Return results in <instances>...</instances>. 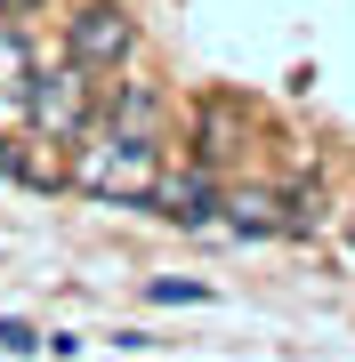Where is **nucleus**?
<instances>
[{
  "mask_svg": "<svg viewBox=\"0 0 355 362\" xmlns=\"http://www.w3.org/2000/svg\"><path fill=\"white\" fill-rule=\"evenodd\" d=\"M73 185H81L89 202H154V185H162V137H154V129H121V121H106V129L81 145Z\"/></svg>",
  "mask_w": 355,
  "mask_h": 362,
  "instance_id": "obj_1",
  "label": "nucleus"
},
{
  "mask_svg": "<svg viewBox=\"0 0 355 362\" xmlns=\"http://www.w3.org/2000/svg\"><path fill=\"white\" fill-rule=\"evenodd\" d=\"M25 113H33V129L49 137V145H81L97 129V113H106V105H97V73L89 65H49V73H33V89H25Z\"/></svg>",
  "mask_w": 355,
  "mask_h": 362,
  "instance_id": "obj_2",
  "label": "nucleus"
},
{
  "mask_svg": "<svg viewBox=\"0 0 355 362\" xmlns=\"http://www.w3.org/2000/svg\"><path fill=\"white\" fill-rule=\"evenodd\" d=\"M130 49H137V25H130L121 0H81V8L65 16V57L73 65L113 73V65H130Z\"/></svg>",
  "mask_w": 355,
  "mask_h": 362,
  "instance_id": "obj_3",
  "label": "nucleus"
},
{
  "mask_svg": "<svg viewBox=\"0 0 355 362\" xmlns=\"http://www.w3.org/2000/svg\"><path fill=\"white\" fill-rule=\"evenodd\" d=\"M145 209H162V218H178V226H202L218 209V177H210V161H186V169H162V185H154V202Z\"/></svg>",
  "mask_w": 355,
  "mask_h": 362,
  "instance_id": "obj_4",
  "label": "nucleus"
},
{
  "mask_svg": "<svg viewBox=\"0 0 355 362\" xmlns=\"http://www.w3.org/2000/svg\"><path fill=\"white\" fill-rule=\"evenodd\" d=\"M33 40L16 25H0V113H25V89H33Z\"/></svg>",
  "mask_w": 355,
  "mask_h": 362,
  "instance_id": "obj_5",
  "label": "nucleus"
},
{
  "mask_svg": "<svg viewBox=\"0 0 355 362\" xmlns=\"http://www.w3.org/2000/svg\"><path fill=\"white\" fill-rule=\"evenodd\" d=\"M218 209H226V226H235V233H275V226H291V218H283V202L266 194V185H242V194H218Z\"/></svg>",
  "mask_w": 355,
  "mask_h": 362,
  "instance_id": "obj_6",
  "label": "nucleus"
},
{
  "mask_svg": "<svg viewBox=\"0 0 355 362\" xmlns=\"http://www.w3.org/2000/svg\"><path fill=\"white\" fill-rule=\"evenodd\" d=\"M106 121H121V129H154V121H162V97L130 81V89H121V97L106 105Z\"/></svg>",
  "mask_w": 355,
  "mask_h": 362,
  "instance_id": "obj_7",
  "label": "nucleus"
},
{
  "mask_svg": "<svg viewBox=\"0 0 355 362\" xmlns=\"http://www.w3.org/2000/svg\"><path fill=\"white\" fill-rule=\"evenodd\" d=\"M0 169H9V177H25V185H57V169H49V161H25L16 145H0Z\"/></svg>",
  "mask_w": 355,
  "mask_h": 362,
  "instance_id": "obj_8",
  "label": "nucleus"
},
{
  "mask_svg": "<svg viewBox=\"0 0 355 362\" xmlns=\"http://www.w3.org/2000/svg\"><path fill=\"white\" fill-rule=\"evenodd\" d=\"M154 298H162V306H202L210 290H202V282H154Z\"/></svg>",
  "mask_w": 355,
  "mask_h": 362,
  "instance_id": "obj_9",
  "label": "nucleus"
},
{
  "mask_svg": "<svg viewBox=\"0 0 355 362\" xmlns=\"http://www.w3.org/2000/svg\"><path fill=\"white\" fill-rule=\"evenodd\" d=\"M0 346H9V354H33V346H40V338H33L25 322H0Z\"/></svg>",
  "mask_w": 355,
  "mask_h": 362,
  "instance_id": "obj_10",
  "label": "nucleus"
},
{
  "mask_svg": "<svg viewBox=\"0 0 355 362\" xmlns=\"http://www.w3.org/2000/svg\"><path fill=\"white\" fill-rule=\"evenodd\" d=\"M33 8H49V0H0V16H33Z\"/></svg>",
  "mask_w": 355,
  "mask_h": 362,
  "instance_id": "obj_11",
  "label": "nucleus"
}]
</instances>
